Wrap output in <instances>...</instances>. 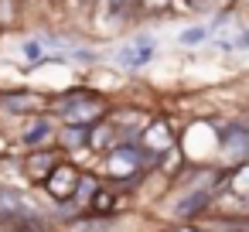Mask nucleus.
<instances>
[{"label": "nucleus", "instance_id": "nucleus-10", "mask_svg": "<svg viewBox=\"0 0 249 232\" xmlns=\"http://www.w3.org/2000/svg\"><path fill=\"white\" fill-rule=\"evenodd\" d=\"M113 229V218H79V222H72V232H109Z\"/></svg>", "mask_w": 249, "mask_h": 232}, {"label": "nucleus", "instance_id": "nucleus-12", "mask_svg": "<svg viewBox=\"0 0 249 232\" xmlns=\"http://www.w3.org/2000/svg\"><path fill=\"white\" fill-rule=\"evenodd\" d=\"M113 205H116V198H113L109 191H96V195H92V205H89V208H92V212H109Z\"/></svg>", "mask_w": 249, "mask_h": 232}, {"label": "nucleus", "instance_id": "nucleus-11", "mask_svg": "<svg viewBox=\"0 0 249 232\" xmlns=\"http://www.w3.org/2000/svg\"><path fill=\"white\" fill-rule=\"evenodd\" d=\"M0 205H4V208H21V212H31V201H28L21 191H11V188H0Z\"/></svg>", "mask_w": 249, "mask_h": 232}, {"label": "nucleus", "instance_id": "nucleus-6", "mask_svg": "<svg viewBox=\"0 0 249 232\" xmlns=\"http://www.w3.org/2000/svg\"><path fill=\"white\" fill-rule=\"evenodd\" d=\"M86 147L89 150H113L116 147V126L113 123H92L89 126V137H86Z\"/></svg>", "mask_w": 249, "mask_h": 232}, {"label": "nucleus", "instance_id": "nucleus-17", "mask_svg": "<svg viewBox=\"0 0 249 232\" xmlns=\"http://www.w3.org/2000/svg\"><path fill=\"white\" fill-rule=\"evenodd\" d=\"M24 52H28V58H41V45H35V41H31Z\"/></svg>", "mask_w": 249, "mask_h": 232}, {"label": "nucleus", "instance_id": "nucleus-8", "mask_svg": "<svg viewBox=\"0 0 249 232\" xmlns=\"http://www.w3.org/2000/svg\"><path fill=\"white\" fill-rule=\"evenodd\" d=\"M58 164V157H55V150H35L31 157H28V174L35 178V181H45L48 178V171Z\"/></svg>", "mask_w": 249, "mask_h": 232}, {"label": "nucleus", "instance_id": "nucleus-7", "mask_svg": "<svg viewBox=\"0 0 249 232\" xmlns=\"http://www.w3.org/2000/svg\"><path fill=\"white\" fill-rule=\"evenodd\" d=\"M150 55H154V41H137V45H130V48L120 52V65L140 69L143 62H150Z\"/></svg>", "mask_w": 249, "mask_h": 232}, {"label": "nucleus", "instance_id": "nucleus-16", "mask_svg": "<svg viewBox=\"0 0 249 232\" xmlns=\"http://www.w3.org/2000/svg\"><path fill=\"white\" fill-rule=\"evenodd\" d=\"M133 7H137V0H109V11H113L116 18H126Z\"/></svg>", "mask_w": 249, "mask_h": 232}, {"label": "nucleus", "instance_id": "nucleus-18", "mask_svg": "<svg viewBox=\"0 0 249 232\" xmlns=\"http://www.w3.org/2000/svg\"><path fill=\"white\" fill-rule=\"evenodd\" d=\"M232 48H249V31H246V35H242V38H239V41H235Z\"/></svg>", "mask_w": 249, "mask_h": 232}, {"label": "nucleus", "instance_id": "nucleus-13", "mask_svg": "<svg viewBox=\"0 0 249 232\" xmlns=\"http://www.w3.org/2000/svg\"><path fill=\"white\" fill-rule=\"evenodd\" d=\"M137 4L143 7V14H164V11H171L174 0H137Z\"/></svg>", "mask_w": 249, "mask_h": 232}, {"label": "nucleus", "instance_id": "nucleus-15", "mask_svg": "<svg viewBox=\"0 0 249 232\" xmlns=\"http://www.w3.org/2000/svg\"><path fill=\"white\" fill-rule=\"evenodd\" d=\"M232 178H235V184H232V188H235V191H242V195H249V164H242Z\"/></svg>", "mask_w": 249, "mask_h": 232}, {"label": "nucleus", "instance_id": "nucleus-5", "mask_svg": "<svg viewBox=\"0 0 249 232\" xmlns=\"http://www.w3.org/2000/svg\"><path fill=\"white\" fill-rule=\"evenodd\" d=\"M0 106H4L7 113H38L41 106H45V99L38 96V92H4L0 96Z\"/></svg>", "mask_w": 249, "mask_h": 232}, {"label": "nucleus", "instance_id": "nucleus-3", "mask_svg": "<svg viewBox=\"0 0 249 232\" xmlns=\"http://www.w3.org/2000/svg\"><path fill=\"white\" fill-rule=\"evenodd\" d=\"M79 181H82V174L75 171V164H69V161H58V164L48 171V178H45L41 184L52 191V198H58V201H69V198H75V191H79Z\"/></svg>", "mask_w": 249, "mask_h": 232}, {"label": "nucleus", "instance_id": "nucleus-9", "mask_svg": "<svg viewBox=\"0 0 249 232\" xmlns=\"http://www.w3.org/2000/svg\"><path fill=\"white\" fill-rule=\"evenodd\" d=\"M48 137H52V123H48V120H31L28 130H24V143H28V147H38V143H45Z\"/></svg>", "mask_w": 249, "mask_h": 232}, {"label": "nucleus", "instance_id": "nucleus-14", "mask_svg": "<svg viewBox=\"0 0 249 232\" xmlns=\"http://www.w3.org/2000/svg\"><path fill=\"white\" fill-rule=\"evenodd\" d=\"M205 38H208V28H188L181 35V45H201Z\"/></svg>", "mask_w": 249, "mask_h": 232}, {"label": "nucleus", "instance_id": "nucleus-1", "mask_svg": "<svg viewBox=\"0 0 249 232\" xmlns=\"http://www.w3.org/2000/svg\"><path fill=\"white\" fill-rule=\"evenodd\" d=\"M106 109H109V106H106L103 96L86 92V89H75V92H69V96L62 99L58 116H62V123H72V126H92L96 120L106 116Z\"/></svg>", "mask_w": 249, "mask_h": 232}, {"label": "nucleus", "instance_id": "nucleus-4", "mask_svg": "<svg viewBox=\"0 0 249 232\" xmlns=\"http://www.w3.org/2000/svg\"><path fill=\"white\" fill-rule=\"evenodd\" d=\"M222 150L229 154V164H242L249 154V130L239 123H229L222 130Z\"/></svg>", "mask_w": 249, "mask_h": 232}, {"label": "nucleus", "instance_id": "nucleus-2", "mask_svg": "<svg viewBox=\"0 0 249 232\" xmlns=\"http://www.w3.org/2000/svg\"><path fill=\"white\" fill-rule=\"evenodd\" d=\"M157 157L140 143V147H133V143H120V147H113L109 150V171L116 174V178H130V174H137L143 164H154Z\"/></svg>", "mask_w": 249, "mask_h": 232}]
</instances>
